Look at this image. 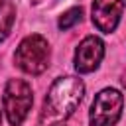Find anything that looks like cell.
Masks as SVG:
<instances>
[{
  "label": "cell",
  "instance_id": "cell-8",
  "mask_svg": "<svg viewBox=\"0 0 126 126\" xmlns=\"http://www.w3.org/2000/svg\"><path fill=\"white\" fill-rule=\"evenodd\" d=\"M81 16H83V10H81V8H71V10H67V12L59 18V30H69L71 26H75L77 22H81Z\"/></svg>",
  "mask_w": 126,
  "mask_h": 126
},
{
  "label": "cell",
  "instance_id": "cell-10",
  "mask_svg": "<svg viewBox=\"0 0 126 126\" xmlns=\"http://www.w3.org/2000/svg\"><path fill=\"white\" fill-rule=\"evenodd\" d=\"M0 122H2V114H0Z\"/></svg>",
  "mask_w": 126,
  "mask_h": 126
},
{
  "label": "cell",
  "instance_id": "cell-6",
  "mask_svg": "<svg viewBox=\"0 0 126 126\" xmlns=\"http://www.w3.org/2000/svg\"><path fill=\"white\" fill-rule=\"evenodd\" d=\"M124 6H126V0H94L93 2V24L104 33L114 32V28L120 22Z\"/></svg>",
  "mask_w": 126,
  "mask_h": 126
},
{
  "label": "cell",
  "instance_id": "cell-1",
  "mask_svg": "<svg viewBox=\"0 0 126 126\" xmlns=\"http://www.w3.org/2000/svg\"><path fill=\"white\" fill-rule=\"evenodd\" d=\"M85 93V85L77 77H59L49 87L43 100V110L39 116L41 126H57L67 120L79 106Z\"/></svg>",
  "mask_w": 126,
  "mask_h": 126
},
{
  "label": "cell",
  "instance_id": "cell-11",
  "mask_svg": "<svg viewBox=\"0 0 126 126\" xmlns=\"http://www.w3.org/2000/svg\"><path fill=\"white\" fill-rule=\"evenodd\" d=\"M57 126H63V124H57Z\"/></svg>",
  "mask_w": 126,
  "mask_h": 126
},
{
  "label": "cell",
  "instance_id": "cell-5",
  "mask_svg": "<svg viewBox=\"0 0 126 126\" xmlns=\"http://www.w3.org/2000/svg\"><path fill=\"white\" fill-rule=\"evenodd\" d=\"M102 57H104V43L98 37L89 35L79 43L75 51V69L79 73H93L100 65Z\"/></svg>",
  "mask_w": 126,
  "mask_h": 126
},
{
  "label": "cell",
  "instance_id": "cell-4",
  "mask_svg": "<svg viewBox=\"0 0 126 126\" xmlns=\"http://www.w3.org/2000/svg\"><path fill=\"white\" fill-rule=\"evenodd\" d=\"M124 96L116 89H104L100 91L93 104H91V126H114L122 114Z\"/></svg>",
  "mask_w": 126,
  "mask_h": 126
},
{
  "label": "cell",
  "instance_id": "cell-2",
  "mask_svg": "<svg viewBox=\"0 0 126 126\" xmlns=\"http://www.w3.org/2000/svg\"><path fill=\"white\" fill-rule=\"evenodd\" d=\"M14 61L28 75H41L49 65V43L39 33H32L18 45Z\"/></svg>",
  "mask_w": 126,
  "mask_h": 126
},
{
  "label": "cell",
  "instance_id": "cell-9",
  "mask_svg": "<svg viewBox=\"0 0 126 126\" xmlns=\"http://www.w3.org/2000/svg\"><path fill=\"white\" fill-rule=\"evenodd\" d=\"M122 85H124V87H126V73H124V75H122Z\"/></svg>",
  "mask_w": 126,
  "mask_h": 126
},
{
  "label": "cell",
  "instance_id": "cell-7",
  "mask_svg": "<svg viewBox=\"0 0 126 126\" xmlns=\"http://www.w3.org/2000/svg\"><path fill=\"white\" fill-rule=\"evenodd\" d=\"M16 18V8L10 0H0V41L8 35Z\"/></svg>",
  "mask_w": 126,
  "mask_h": 126
},
{
  "label": "cell",
  "instance_id": "cell-3",
  "mask_svg": "<svg viewBox=\"0 0 126 126\" xmlns=\"http://www.w3.org/2000/svg\"><path fill=\"white\" fill-rule=\"evenodd\" d=\"M2 102H4L8 122L12 126H20L26 120V116L32 108V102H33L30 83H26L24 79H10L4 87Z\"/></svg>",
  "mask_w": 126,
  "mask_h": 126
}]
</instances>
